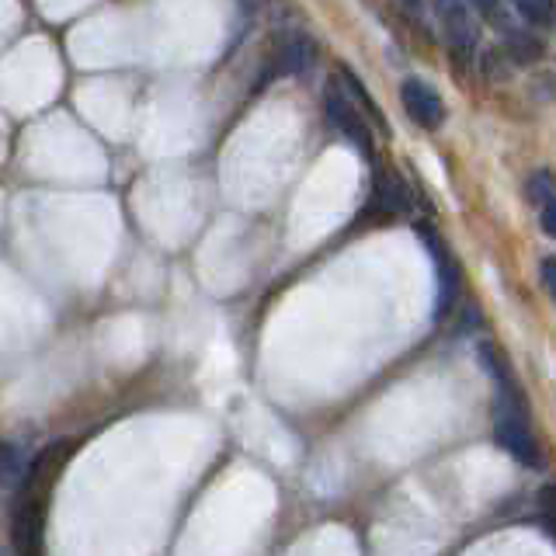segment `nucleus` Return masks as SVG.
Returning <instances> with one entry per match:
<instances>
[{
	"label": "nucleus",
	"instance_id": "obj_17",
	"mask_svg": "<svg viewBox=\"0 0 556 556\" xmlns=\"http://www.w3.org/2000/svg\"><path fill=\"white\" fill-rule=\"evenodd\" d=\"M404 7H407L411 14H417V11H421V0H404Z\"/></svg>",
	"mask_w": 556,
	"mask_h": 556
},
{
	"label": "nucleus",
	"instance_id": "obj_10",
	"mask_svg": "<svg viewBox=\"0 0 556 556\" xmlns=\"http://www.w3.org/2000/svg\"><path fill=\"white\" fill-rule=\"evenodd\" d=\"M341 73H345V84L351 87V94H355V98H358V101H362V105H365V108H369V119H372V122H376V129H383V133H390V126H386V119H383V108H379V105H376V101H372V94H369V91H365V84H362V80H358V77H355V73H351L348 67H345V70H341Z\"/></svg>",
	"mask_w": 556,
	"mask_h": 556
},
{
	"label": "nucleus",
	"instance_id": "obj_11",
	"mask_svg": "<svg viewBox=\"0 0 556 556\" xmlns=\"http://www.w3.org/2000/svg\"><path fill=\"white\" fill-rule=\"evenodd\" d=\"M556 199L553 195V174L550 171H536L529 181V202L532 206H543V202Z\"/></svg>",
	"mask_w": 556,
	"mask_h": 556
},
{
	"label": "nucleus",
	"instance_id": "obj_4",
	"mask_svg": "<svg viewBox=\"0 0 556 556\" xmlns=\"http://www.w3.org/2000/svg\"><path fill=\"white\" fill-rule=\"evenodd\" d=\"M42 525H46V504L42 497H25L14 511V550L18 553H35L42 539Z\"/></svg>",
	"mask_w": 556,
	"mask_h": 556
},
{
	"label": "nucleus",
	"instance_id": "obj_9",
	"mask_svg": "<svg viewBox=\"0 0 556 556\" xmlns=\"http://www.w3.org/2000/svg\"><path fill=\"white\" fill-rule=\"evenodd\" d=\"M515 11L522 14L532 28L553 25V0H515Z\"/></svg>",
	"mask_w": 556,
	"mask_h": 556
},
{
	"label": "nucleus",
	"instance_id": "obj_13",
	"mask_svg": "<svg viewBox=\"0 0 556 556\" xmlns=\"http://www.w3.org/2000/svg\"><path fill=\"white\" fill-rule=\"evenodd\" d=\"M543 230H546V237H556V199L550 202H543Z\"/></svg>",
	"mask_w": 556,
	"mask_h": 556
},
{
	"label": "nucleus",
	"instance_id": "obj_8",
	"mask_svg": "<svg viewBox=\"0 0 556 556\" xmlns=\"http://www.w3.org/2000/svg\"><path fill=\"white\" fill-rule=\"evenodd\" d=\"M504 39H508V53L515 63H536L539 56H543V42L532 32H515V28H508Z\"/></svg>",
	"mask_w": 556,
	"mask_h": 556
},
{
	"label": "nucleus",
	"instance_id": "obj_12",
	"mask_svg": "<svg viewBox=\"0 0 556 556\" xmlns=\"http://www.w3.org/2000/svg\"><path fill=\"white\" fill-rule=\"evenodd\" d=\"M431 4H435V11L442 14V21L470 14V0H431Z\"/></svg>",
	"mask_w": 556,
	"mask_h": 556
},
{
	"label": "nucleus",
	"instance_id": "obj_2",
	"mask_svg": "<svg viewBox=\"0 0 556 556\" xmlns=\"http://www.w3.org/2000/svg\"><path fill=\"white\" fill-rule=\"evenodd\" d=\"M324 108H327V119H331V126L338 129V133L345 136L358 153L372 157V133H369V126H365V115H358V108L345 98V87H341L338 80H331V84H327Z\"/></svg>",
	"mask_w": 556,
	"mask_h": 556
},
{
	"label": "nucleus",
	"instance_id": "obj_6",
	"mask_svg": "<svg viewBox=\"0 0 556 556\" xmlns=\"http://www.w3.org/2000/svg\"><path fill=\"white\" fill-rule=\"evenodd\" d=\"M372 199H376V209H383V212H407L411 209V192H407V185L397 178V174H386V171H376Z\"/></svg>",
	"mask_w": 556,
	"mask_h": 556
},
{
	"label": "nucleus",
	"instance_id": "obj_18",
	"mask_svg": "<svg viewBox=\"0 0 556 556\" xmlns=\"http://www.w3.org/2000/svg\"><path fill=\"white\" fill-rule=\"evenodd\" d=\"M0 463H4V445H0Z\"/></svg>",
	"mask_w": 556,
	"mask_h": 556
},
{
	"label": "nucleus",
	"instance_id": "obj_15",
	"mask_svg": "<svg viewBox=\"0 0 556 556\" xmlns=\"http://www.w3.org/2000/svg\"><path fill=\"white\" fill-rule=\"evenodd\" d=\"M470 4L477 7L484 18H497V4H501V0H470Z\"/></svg>",
	"mask_w": 556,
	"mask_h": 556
},
{
	"label": "nucleus",
	"instance_id": "obj_3",
	"mask_svg": "<svg viewBox=\"0 0 556 556\" xmlns=\"http://www.w3.org/2000/svg\"><path fill=\"white\" fill-rule=\"evenodd\" d=\"M400 101H404V112L411 115V122H417L421 129H438L445 122V105L438 98V91L424 80H404L400 84Z\"/></svg>",
	"mask_w": 556,
	"mask_h": 556
},
{
	"label": "nucleus",
	"instance_id": "obj_16",
	"mask_svg": "<svg viewBox=\"0 0 556 556\" xmlns=\"http://www.w3.org/2000/svg\"><path fill=\"white\" fill-rule=\"evenodd\" d=\"M539 504H543V511H553V487L539 490Z\"/></svg>",
	"mask_w": 556,
	"mask_h": 556
},
{
	"label": "nucleus",
	"instance_id": "obj_1",
	"mask_svg": "<svg viewBox=\"0 0 556 556\" xmlns=\"http://www.w3.org/2000/svg\"><path fill=\"white\" fill-rule=\"evenodd\" d=\"M494 442L508 452L511 459H518L522 466H539L543 463V452H539L536 438H532L529 424H525V407L518 393H508L494 417Z\"/></svg>",
	"mask_w": 556,
	"mask_h": 556
},
{
	"label": "nucleus",
	"instance_id": "obj_14",
	"mask_svg": "<svg viewBox=\"0 0 556 556\" xmlns=\"http://www.w3.org/2000/svg\"><path fill=\"white\" fill-rule=\"evenodd\" d=\"M543 285H546V292H556V261L553 258L543 261Z\"/></svg>",
	"mask_w": 556,
	"mask_h": 556
},
{
	"label": "nucleus",
	"instance_id": "obj_7",
	"mask_svg": "<svg viewBox=\"0 0 556 556\" xmlns=\"http://www.w3.org/2000/svg\"><path fill=\"white\" fill-rule=\"evenodd\" d=\"M313 63V42L306 35H292L278 53V73H299Z\"/></svg>",
	"mask_w": 556,
	"mask_h": 556
},
{
	"label": "nucleus",
	"instance_id": "obj_5",
	"mask_svg": "<svg viewBox=\"0 0 556 556\" xmlns=\"http://www.w3.org/2000/svg\"><path fill=\"white\" fill-rule=\"evenodd\" d=\"M417 233H424V240H428L431 247V258H435V272H438V296H435V317H445V313L456 306V296H459V272L456 265L449 261V254H445V247L438 244L435 237H431L424 226H417Z\"/></svg>",
	"mask_w": 556,
	"mask_h": 556
}]
</instances>
